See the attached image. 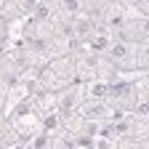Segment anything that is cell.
Wrapping results in <instances>:
<instances>
[{
    "mask_svg": "<svg viewBox=\"0 0 149 149\" xmlns=\"http://www.w3.org/2000/svg\"><path fill=\"white\" fill-rule=\"evenodd\" d=\"M6 120H8L11 128L16 130L19 141L40 133V112H37V109L29 104V99L19 101L13 109H8V112H6Z\"/></svg>",
    "mask_w": 149,
    "mask_h": 149,
    "instance_id": "cell-2",
    "label": "cell"
},
{
    "mask_svg": "<svg viewBox=\"0 0 149 149\" xmlns=\"http://www.w3.org/2000/svg\"><path fill=\"white\" fill-rule=\"evenodd\" d=\"M104 56L117 67V72H133L139 69V43H128L120 37H112Z\"/></svg>",
    "mask_w": 149,
    "mask_h": 149,
    "instance_id": "cell-3",
    "label": "cell"
},
{
    "mask_svg": "<svg viewBox=\"0 0 149 149\" xmlns=\"http://www.w3.org/2000/svg\"><path fill=\"white\" fill-rule=\"evenodd\" d=\"M80 85H83V96H85V99H107V93H109V83L101 80V77L85 80V83H80Z\"/></svg>",
    "mask_w": 149,
    "mask_h": 149,
    "instance_id": "cell-8",
    "label": "cell"
},
{
    "mask_svg": "<svg viewBox=\"0 0 149 149\" xmlns=\"http://www.w3.org/2000/svg\"><path fill=\"white\" fill-rule=\"evenodd\" d=\"M99 77H101V80H107V83H112V80L117 77V67L112 64L104 53H99Z\"/></svg>",
    "mask_w": 149,
    "mask_h": 149,
    "instance_id": "cell-10",
    "label": "cell"
},
{
    "mask_svg": "<svg viewBox=\"0 0 149 149\" xmlns=\"http://www.w3.org/2000/svg\"><path fill=\"white\" fill-rule=\"evenodd\" d=\"M56 3H59V13H61L64 19H72V16H77V13L88 11L83 0H56Z\"/></svg>",
    "mask_w": 149,
    "mask_h": 149,
    "instance_id": "cell-9",
    "label": "cell"
},
{
    "mask_svg": "<svg viewBox=\"0 0 149 149\" xmlns=\"http://www.w3.org/2000/svg\"><path fill=\"white\" fill-rule=\"evenodd\" d=\"M146 22H149V16H133L128 24H123V27L115 32V37H120V40H128V43H141V40H149Z\"/></svg>",
    "mask_w": 149,
    "mask_h": 149,
    "instance_id": "cell-6",
    "label": "cell"
},
{
    "mask_svg": "<svg viewBox=\"0 0 149 149\" xmlns=\"http://www.w3.org/2000/svg\"><path fill=\"white\" fill-rule=\"evenodd\" d=\"M53 99H56V112L59 115H69V112H77V107L83 104V85L80 80H74L59 91H53Z\"/></svg>",
    "mask_w": 149,
    "mask_h": 149,
    "instance_id": "cell-5",
    "label": "cell"
},
{
    "mask_svg": "<svg viewBox=\"0 0 149 149\" xmlns=\"http://www.w3.org/2000/svg\"><path fill=\"white\" fill-rule=\"evenodd\" d=\"M74 61H72V53H61V56H53L51 61H45L40 69H37V83H40L43 91H59L69 83H74Z\"/></svg>",
    "mask_w": 149,
    "mask_h": 149,
    "instance_id": "cell-1",
    "label": "cell"
},
{
    "mask_svg": "<svg viewBox=\"0 0 149 149\" xmlns=\"http://www.w3.org/2000/svg\"><path fill=\"white\" fill-rule=\"evenodd\" d=\"M112 37H115V35H112L109 29H104V27H99V24H96V29L91 32V37H88L83 45H85V48H91L93 53H104V51H107V45L112 43Z\"/></svg>",
    "mask_w": 149,
    "mask_h": 149,
    "instance_id": "cell-7",
    "label": "cell"
},
{
    "mask_svg": "<svg viewBox=\"0 0 149 149\" xmlns=\"http://www.w3.org/2000/svg\"><path fill=\"white\" fill-rule=\"evenodd\" d=\"M77 115L83 120H93V123H109V120H115L120 112L112 107L107 99H83V104L77 107Z\"/></svg>",
    "mask_w": 149,
    "mask_h": 149,
    "instance_id": "cell-4",
    "label": "cell"
}]
</instances>
